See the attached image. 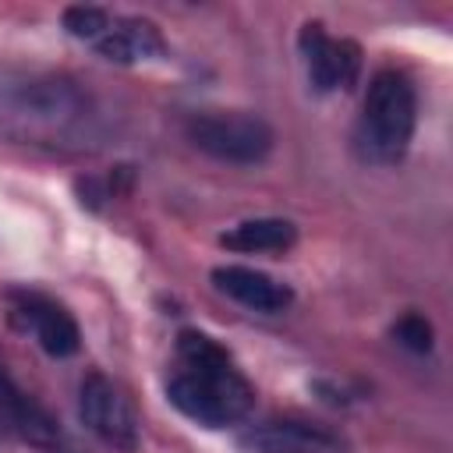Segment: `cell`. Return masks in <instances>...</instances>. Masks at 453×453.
<instances>
[{"label": "cell", "instance_id": "7", "mask_svg": "<svg viewBox=\"0 0 453 453\" xmlns=\"http://www.w3.org/2000/svg\"><path fill=\"white\" fill-rule=\"evenodd\" d=\"M212 283L219 294L234 297L237 304H244L251 311H265V315H276L294 301V290L287 283H280L258 269H248V265H216Z\"/></svg>", "mask_w": 453, "mask_h": 453}, {"label": "cell", "instance_id": "12", "mask_svg": "<svg viewBox=\"0 0 453 453\" xmlns=\"http://www.w3.org/2000/svg\"><path fill=\"white\" fill-rule=\"evenodd\" d=\"M393 336H396V343L400 347H407V350H414V354H425V350H432V322L425 319V315H403L396 326H393Z\"/></svg>", "mask_w": 453, "mask_h": 453}, {"label": "cell", "instance_id": "4", "mask_svg": "<svg viewBox=\"0 0 453 453\" xmlns=\"http://www.w3.org/2000/svg\"><path fill=\"white\" fill-rule=\"evenodd\" d=\"M81 421L103 439L110 442L113 449H124L131 453L138 446V418L127 403V396L120 393L117 382H110L106 375L92 372L85 382H81Z\"/></svg>", "mask_w": 453, "mask_h": 453}, {"label": "cell", "instance_id": "8", "mask_svg": "<svg viewBox=\"0 0 453 453\" xmlns=\"http://www.w3.org/2000/svg\"><path fill=\"white\" fill-rule=\"evenodd\" d=\"M25 319L32 322V329H35V336L50 357H71L78 350V343H81L78 326L60 304L35 297V294H25Z\"/></svg>", "mask_w": 453, "mask_h": 453}, {"label": "cell", "instance_id": "11", "mask_svg": "<svg viewBox=\"0 0 453 453\" xmlns=\"http://www.w3.org/2000/svg\"><path fill=\"white\" fill-rule=\"evenodd\" d=\"M110 14L99 11V7H67L64 11V28L74 35V39H85V42H99L106 32H110Z\"/></svg>", "mask_w": 453, "mask_h": 453}, {"label": "cell", "instance_id": "9", "mask_svg": "<svg viewBox=\"0 0 453 453\" xmlns=\"http://www.w3.org/2000/svg\"><path fill=\"white\" fill-rule=\"evenodd\" d=\"M96 50L106 57V60H117V64H131L138 57H152V53H163V39L156 32L152 21H142V18H127V21H113L110 32L96 42Z\"/></svg>", "mask_w": 453, "mask_h": 453}, {"label": "cell", "instance_id": "1", "mask_svg": "<svg viewBox=\"0 0 453 453\" xmlns=\"http://www.w3.org/2000/svg\"><path fill=\"white\" fill-rule=\"evenodd\" d=\"M177 354L184 372L170 379L166 396L180 414L205 428H223L251 411L255 393L237 375L230 354L216 340H209L198 329H184L177 336Z\"/></svg>", "mask_w": 453, "mask_h": 453}, {"label": "cell", "instance_id": "2", "mask_svg": "<svg viewBox=\"0 0 453 453\" xmlns=\"http://www.w3.org/2000/svg\"><path fill=\"white\" fill-rule=\"evenodd\" d=\"M414 113H418V99H414V85L407 74L386 67L368 81L365 92V110H361V127H357V142L365 159L389 166L396 163L414 134Z\"/></svg>", "mask_w": 453, "mask_h": 453}, {"label": "cell", "instance_id": "10", "mask_svg": "<svg viewBox=\"0 0 453 453\" xmlns=\"http://www.w3.org/2000/svg\"><path fill=\"white\" fill-rule=\"evenodd\" d=\"M294 237L297 230L290 219L265 216V219H244L230 226L226 234H219V244L230 251H283L294 244Z\"/></svg>", "mask_w": 453, "mask_h": 453}, {"label": "cell", "instance_id": "6", "mask_svg": "<svg viewBox=\"0 0 453 453\" xmlns=\"http://www.w3.org/2000/svg\"><path fill=\"white\" fill-rule=\"evenodd\" d=\"M244 453H343L340 435L308 421H269L241 435Z\"/></svg>", "mask_w": 453, "mask_h": 453}, {"label": "cell", "instance_id": "3", "mask_svg": "<svg viewBox=\"0 0 453 453\" xmlns=\"http://www.w3.org/2000/svg\"><path fill=\"white\" fill-rule=\"evenodd\" d=\"M188 138L195 149L209 152L212 159L223 163H262L273 152V127L255 117V113H241V110H209V113H195L188 120Z\"/></svg>", "mask_w": 453, "mask_h": 453}, {"label": "cell", "instance_id": "5", "mask_svg": "<svg viewBox=\"0 0 453 453\" xmlns=\"http://www.w3.org/2000/svg\"><path fill=\"white\" fill-rule=\"evenodd\" d=\"M301 57L308 67V81L315 92H333V88H347L357 74L361 64V50L350 39H333L319 21H308L301 28Z\"/></svg>", "mask_w": 453, "mask_h": 453}]
</instances>
